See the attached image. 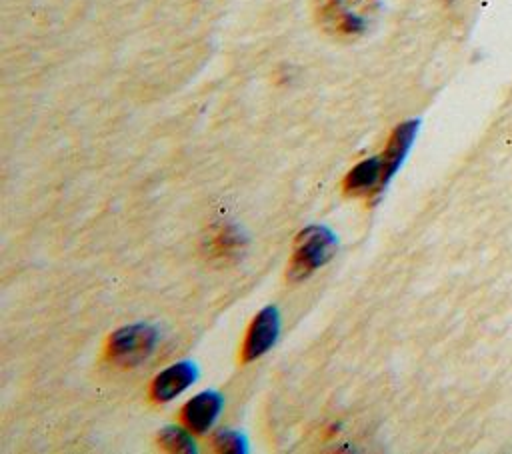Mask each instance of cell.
Wrapping results in <instances>:
<instances>
[{
  "label": "cell",
  "instance_id": "cell-1",
  "mask_svg": "<svg viewBox=\"0 0 512 454\" xmlns=\"http://www.w3.org/2000/svg\"><path fill=\"white\" fill-rule=\"evenodd\" d=\"M336 252V236L326 226L304 228L294 242L292 258L288 264V280H306L314 270L324 266Z\"/></svg>",
  "mask_w": 512,
  "mask_h": 454
},
{
  "label": "cell",
  "instance_id": "cell-2",
  "mask_svg": "<svg viewBox=\"0 0 512 454\" xmlns=\"http://www.w3.org/2000/svg\"><path fill=\"white\" fill-rule=\"evenodd\" d=\"M158 332L148 324H130L110 334L106 344V358L122 368L144 362L156 348Z\"/></svg>",
  "mask_w": 512,
  "mask_h": 454
},
{
  "label": "cell",
  "instance_id": "cell-3",
  "mask_svg": "<svg viewBox=\"0 0 512 454\" xmlns=\"http://www.w3.org/2000/svg\"><path fill=\"white\" fill-rule=\"evenodd\" d=\"M278 332H280L278 310L274 306L262 308L246 330V338L242 344V362H252L262 354H266L276 344Z\"/></svg>",
  "mask_w": 512,
  "mask_h": 454
},
{
  "label": "cell",
  "instance_id": "cell-4",
  "mask_svg": "<svg viewBox=\"0 0 512 454\" xmlns=\"http://www.w3.org/2000/svg\"><path fill=\"white\" fill-rule=\"evenodd\" d=\"M316 16L326 32L338 36H358L366 28V22L344 0H316Z\"/></svg>",
  "mask_w": 512,
  "mask_h": 454
},
{
  "label": "cell",
  "instance_id": "cell-5",
  "mask_svg": "<svg viewBox=\"0 0 512 454\" xmlns=\"http://www.w3.org/2000/svg\"><path fill=\"white\" fill-rule=\"evenodd\" d=\"M220 410H222V396L218 392L206 390L196 394L182 406L180 420L190 432L204 434L214 426Z\"/></svg>",
  "mask_w": 512,
  "mask_h": 454
},
{
  "label": "cell",
  "instance_id": "cell-6",
  "mask_svg": "<svg viewBox=\"0 0 512 454\" xmlns=\"http://www.w3.org/2000/svg\"><path fill=\"white\" fill-rule=\"evenodd\" d=\"M418 120H406L402 124H398L394 128V132L388 138V144L384 148V152L380 154L382 160V182H380V190H384V186L390 182V178L396 174V170L402 166L404 156L408 154L416 132H418Z\"/></svg>",
  "mask_w": 512,
  "mask_h": 454
},
{
  "label": "cell",
  "instance_id": "cell-7",
  "mask_svg": "<svg viewBox=\"0 0 512 454\" xmlns=\"http://www.w3.org/2000/svg\"><path fill=\"white\" fill-rule=\"evenodd\" d=\"M198 372L192 362H178L154 376L150 384V398L154 402H170L194 384Z\"/></svg>",
  "mask_w": 512,
  "mask_h": 454
},
{
  "label": "cell",
  "instance_id": "cell-8",
  "mask_svg": "<svg viewBox=\"0 0 512 454\" xmlns=\"http://www.w3.org/2000/svg\"><path fill=\"white\" fill-rule=\"evenodd\" d=\"M380 182H382V160L380 156H372L358 162L346 174L342 188L350 196H362V194H368L370 190H380Z\"/></svg>",
  "mask_w": 512,
  "mask_h": 454
},
{
  "label": "cell",
  "instance_id": "cell-9",
  "mask_svg": "<svg viewBox=\"0 0 512 454\" xmlns=\"http://www.w3.org/2000/svg\"><path fill=\"white\" fill-rule=\"evenodd\" d=\"M242 246H244V236L234 226H222L216 232H212L208 238V254L222 260L242 252Z\"/></svg>",
  "mask_w": 512,
  "mask_h": 454
},
{
  "label": "cell",
  "instance_id": "cell-10",
  "mask_svg": "<svg viewBox=\"0 0 512 454\" xmlns=\"http://www.w3.org/2000/svg\"><path fill=\"white\" fill-rule=\"evenodd\" d=\"M158 444L174 454H192L196 452V444L192 440V432L184 426H166L158 434Z\"/></svg>",
  "mask_w": 512,
  "mask_h": 454
},
{
  "label": "cell",
  "instance_id": "cell-11",
  "mask_svg": "<svg viewBox=\"0 0 512 454\" xmlns=\"http://www.w3.org/2000/svg\"><path fill=\"white\" fill-rule=\"evenodd\" d=\"M212 448L222 454H244L246 440L242 434H238L234 430H220L212 436Z\"/></svg>",
  "mask_w": 512,
  "mask_h": 454
}]
</instances>
